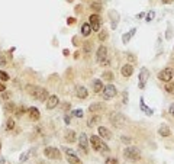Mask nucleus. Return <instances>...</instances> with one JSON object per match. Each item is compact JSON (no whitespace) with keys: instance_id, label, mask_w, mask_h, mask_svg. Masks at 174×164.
<instances>
[{"instance_id":"1","label":"nucleus","mask_w":174,"mask_h":164,"mask_svg":"<svg viewBox=\"0 0 174 164\" xmlns=\"http://www.w3.org/2000/svg\"><path fill=\"white\" fill-rule=\"evenodd\" d=\"M26 92L31 94L32 98H35L36 100H41L44 102L48 96V90L46 89H41V87H36V86H26Z\"/></svg>"},{"instance_id":"2","label":"nucleus","mask_w":174,"mask_h":164,"mask_svg":"<svg viewBox=\"0 0 174 164\" xmlns=\"http://www.w3.org/2000/svg\"><path fill=\"white\" fill-rule=\"evenodd\" d=\"M123 155L129 161H138L141 158V153H139V150L136 147H126L125 151H123Z\"/></svg>"},{"instance_id":"3","label":"nucleus","mask_w":174,"mask_h":164,"mask_svg":"<svg viewBox=\"0 0 174 164\" xmlns=\"http://www.w3.org/2000/svg\"><path fill=\"white\" fill-rule=\"evenodd\" d=\"M90 141H92L93 148L96 150V151H100V153H108V151H109V147L103 142L102 139L99 138L97 135H93L92 138H90Z\"/></svg>"},{"instance_id":"4","label":"nucleus","mask_w":174,"mask_h":164,"mask_svg":"<svg viewBox=\"0 0 174 164\" xmlns=\"http://www.w3.org/2000/svg\"><path fill=\"white\" fill-rule=\"evenodd\" d=\"M110 122L113 123V125H115V126H116V128H121V126H122V125H125V123H126V118H125V116H123L122 113H118V112H113L112 115H110Z\"/></svg>"},{"instance_id":"5","label":"nucleus","mask_w":174,"mask_h":164,"mask_svg":"<svg viewBox=\"0 0 174 164\" xmlns=\"http://www.w3.org/2000/svg\"><path fill=\"white\" fill-rule=\"evenodd\" d=\"M96 55H97V61L102 64V66H108L109 64V60H108V48L106 46H99L97 52H96Z\"/></svg>"},{"instance_id":"6","label":"nucleus","mask_w":174,"mask_h":164,"mask_svg":"<svg viewBox=\"0 0 174 164\" xmlns=\"http://www.w3.org/2000/svg\"><path fill=\"white\" fill-rule=\"evenodd\" d=\"M44 154H45V157L51 160H60L61 158V153H60V150L55 148V147H46L44 150Z\"/></svg>"},{"instance_id":"7","label":"nucleus","mask_w":174,"mask_h":164,"mask_svg":"<svg viewBox=\"0 0 174 164\" xmlns=\"http://www.w3.org/2000/svg\"><path fill=\"white\" fill-rule=\"evenodd\" d=\"M103 98L106 99V100H109V99H112V98H115L116 96V87L113 86V84H108V86H105L103 87Z\"/></svg>"},{"instance_id":"8","label":"nucleus","mask_w":174,"mask_h":164,"mask_svg":"<svg viewBox=\"0 0 174 164\" xmlns=\"http://www.w3.org/2000/svg\"><path fill=\"white\" fill-rule=\"evenodd\" d=\"M89 23H90V26H92L93 31L99 32V29H100V26H102V19H100V16L99 15H92L90 16V19H89Z\"/></svg>"},{"instance_id":"9","label":"nucleus","mask_w":174,"mask_h":164,"mask_svg":"<svg viewBox=\"0 0 174 164\" xmlns=\"http://www.w3.org/2000/svg\"><path fill=\"white\" fill-rule=\"evenodd\" d=\"M78 145L83 150V153L87 154V151H89V139H87V135L84 132L80 134V137H78Z\"/></svg>"},{"instance_id":"10","label":"nucleus","mask_w":174,"mask_h":164,"mask_svg":"<svg viewBox=\"0 0 174 164\" xmlns=\"http://www.w3.org/2000/svg\"><path fill=\"white\" fill-rule=\"evenodd\" d=\"M158 78L161 80V82H171V78H173V71L170 70V68H165V70H163V71H160L158 74Z\"/></svg>"},{"instance_id":"11","label":"nucleus","mask_w":174,"mask_h":164,"mask_svg":"<svg viewBox=\"0 0 174 164\" xmlns=\"http://www.w3.org/2000/svg\"><path fill=\"white\" fill-rule=\"evenodd\" d=\"M121 73H122L123 77H131L133 73V67L131 66V64H125V66H122V68H121Z\"/></svg>"},{"instance_id":"12","label":"nucleus","mask_w":174,"mask_h":164,"mask_svg":"<svg viewBox=\"0 0 174 164\" xmlns=\"http://www.w3.org/2000/svg\"><path fill=\"white\" fill-rule=\"evenodd\" d=\"M97 129H99V135H100L103 139H110L112 138V132H110L108 128H105V126H99Z\"/></svg>"},{"instance_id":"13","label":"nucleus","mask_w":174,"mask_h":164,"mask_svg":"<svg viewBox=\"0 0 174 164\" xmlns=\"http://www.w3.org/2000/svg\"><path fill=\"white\" fill-rule=\"evenodd\" d=\"M76 94H77V98L86 99L87 94H89V92H87V89L84 87V86H77L76 87Z\"/></svg>"},{"instance_id":"14","label":"nucleus","mask_w":174,"mask_h":164,"mask_svg":"<svg viewBox=\"0 0 174 164\" xmlns=\"http://www.w3.org/2000/svg\"><path fill=\"white\" fill-rule=\"evenodd\" d=\"M28 115H29V118H31L32 121H38L39 116H41V113H39V110H38L36 108H29L28 109Z\"/></svg>"},{"instance_id":"15","label":"nucleus","mask_w":174,"mask_h":164,"mask_svg":"<svg viewBox=\"0 0 174 164\" xmlns=\"http://www.w3.org/2000/svg\"><path fill=\"white\" fill-rule=\"evenodd\" d=\"M57 105H58V98L57 96H49L48 100H46V108L54 109V108H57Z\"/></svg>"},{"instance_id":"16","label":"nucleus","mask_w":174,"mask_h":164,"mask_svg":"<svg viewBox=\"0 0 174 164\" xmlns=\"http://www.w3.org/2000/svg\"><path fill=\"white\" fill-rule=\"evenodd\" d=\"M93 90H94V93H100L103 90V82L102 80H99V78H96L94 82H93Z\"/></svg>"},{"instance_id":"17","label":"nucleus","mask_w":174,"mask_h":164,"mask_svg":"<svg viewBox=\"0 0 174 164\" xmlns=\"http://www.w3.org/2000/svg\"><path fill=\"white\" fill-rule=\"evenodd\" d=\"M148 76H149V73H148V70H145V68H142V71H141V74H139V87L142 89L144 87V82L148 78Z\"/></svg>"},{"instance_id":"18","label":"nucleus","mask_w":174,"mask_h":164,"mask_svg":"<svg viewBox=\"0 0 174 164\" xmlns=\"http://www.w3.org/2000/svg\"><path fill=\"white\" fill-rule=\"evenodd\" d=\"M64 137H65V139L68 142H74V141H76V134H74V131H71V129H67L65 132H64Z\"/></svg>"},{"instance_id":"19","label":"nucleus","mask_w":174,"mask_h":164,"mask_svg":"<svg viewBox=\"0 0 174 164\" xmlns=\"http://www.w3.org/2000/svg\"><path fill=\"white\" fill-rule=\"evenodd\" d=\"M67 161H68L70 164H83L81 160L78 158L76 154H73V155H67Z\"/></svg>"},{"instance_id":"20","label":"nucleus","mask_w":174,"mask_h":164,"mask_svg":"<svg viewBox=\"0 0 174 164\" xmlns=\"http://www.w3.org/2000/svg\"><path fill=\"white\" fill-rule=\"evenodd\" d=\"M90 32H92V26H90V23H84V25L81 26V34L84 36H89L90 35Z\"/></svg>"},{"instance_id":"21","label":"nucleus","mask_w":174,"mask_h":164,"mask_svg":"<svg viewBox=\"0 0 174 164\" xmlns=\"http://www.w3.org/2000/svg\"><path fill=\"white\" fill-rule=\"evenodd\" d=\"M102 109H103L102 103H93V105H90L89 110H90V112H99V110H102Z\"/></svg>"},{"instance_id":"22","label":"nucleus","mask_w":174,"mask_h":164,"mask_svg":"<svg viewBox=\"0 0 174 164\" xmlns=\"http://www.w3.org/2000/svg\"><path fill=\"white\" fill-rule=\"evenodd\" d=\"M135 32H136V29H135V28H133V29H131V31H129L128 34H125V36H123V39H122V41L125 42V44H128V41L131 39V38H132V36H133V34H135Z\"/></svg>"},{"instance_id":"23","label":"nucleus","mask_w":174,"mask_h":164,"mask_svg":"<svg viewBox=\"0 0 174 164\" xmlns=\"http://www.w3.org/2000/svg\"><path fill=\"white\" fill-rule=\"evenodd\" d=\"M164 89H165V92H168L173 94L174 93V83L173 82H167L165 83V86H164Z\"/></svg>"},{"instance_id":"24","label":"nucleus","mask_w":174,"mask_h":164,"mask_svg":"<svg viewBox=\"0 0 174 164\" xmlns=\"http://www.w3.org/2000/svg\"><path fill=\"white\" fill-rule=\"evenodd\" d=\"M158 132H160V135H163V137H168L170 134V129L167 128V126H161V128L158 129Z\"/></svg>"},{"instance_id":"25","label":"nucleus","mask_w":174,"mask_h":164,"mask_svg":"<svg viewBox=\"0 0 174 164\" xmlns=\"http://www.w3.org/2000/svg\"><path fill=\"white\" fill-rule=\"evenodd\" d=\"M73 116H76V118H83V110L81 109H76V110H73L71 112Z\"/></svg>"},{"instance_id":"26","label":"nucleus","mask_w":174,"mask_h":164,"mask_svg":"<svg viewBox=\"0 0 174 164\" xmlns=\"http://www.w3.org/2000/svg\"><path fill=\"white\" fill-rule=\"evenodd\" d=\"M141 109H142L144 112H147L148 115H152V110H151V109H148L147 106H145V105H144V100H142V99H141Z\"/></svg>"},{"instance_id":"27","label":"nucleus","mask_w":174,"mask_h":164,"mask_svg":"<svg viewBox=\"0 0 174 164\" xmlns=\"http://www.w3.org/2000/svg\"><path fill=\"white\" fill-rule=\"evenodd\" d=\"M103 78H106V80H113V73L112 71H105L103 73Z\"/></svg>"},{"instance_id":"28","label":"nucleus","mask_w":174,"mask_h":164,"mask_svg":"<svg viewBox=\"0 0 174 164\" xmlns=\"http://www.w3.org/2000/svg\"><path fill=\"white\" fill-rule=\"evenodd\" d=\"M0 80H2V82H7V80H9V74L5 71H0Z\"/></svg>"},{"instance_id":"29","label":"nucleus","mask_w":174,"mask_h":164,"mask_svg":"<svg viewBox=\"0 0 174 164\" xmlns=\"http://www.w3.org/2000/svg\"><path fill=\"white\" fill-rule=\"evenodd\" d=\"M97 121H100V116H94V118H92L90 121H89V126H93V125L97 122Z\"/></svg>"},{"instance_id":"30","label":"nucleus","mask_w":174,"mask_h":164,"mask_svg":"<svg viewBox=\"0 0 174 164\" xmlns=\"http://www.w3.org/2000/svg\"><path fill=\"white\" fill-rule=\"evenodd\" d=\"M13 128H15V121H13V119H9V121H7V128L6 129L10 131V129H13Z\"/></svg>"},{"instance_id":"31","label":"nucleus","mask_w":174,"mask_h":164,"mask_svg":"<svg viewBox=\"0 0 174 164\" xmlns=\"http://www.w3.org/2000/svg\"><path fill=\"white\" fill-rule=\"evenodd\" d=\"M7 64V60H6V57L3 54H0V66H6Z\"/></svg>"},{"instance_id":"32","label":"nucleus","mask_w":174,"mask_h":164,"mask_svg":"<svg viewBox=\"0 0 174 164\" xmlns=\"http://www.w3.org/2000/svg\"><path fill=\"white\" fill-rule=\"evenodd\" d=\"M106 164H119V163L116 158H108L106 160Z\"/></svg>"},{"instance_id":"33","label":"nucleus","mask_w":174,"mask_h":164,"mask_svg":"<svg viewBox=\"0 0 174 164\" xmlns=\"http://www.w3.org/2000/svg\"><path fill=\"white\" fill-rule=\"evenodd\" d=\"M90 50H92V44H90V42H89V44H84V51L86 52H90Z\"/></svg>"},{"instance_id":"34","label":"nucleus","mask_w":174,"mask_h":164,"mask_svg":"<svg viewBox=\"0 0 174 164\" xmlns=\"http://www.w3.org/2000/svg\"><path fill=\"white\" fill-rule=\"evenodd\" d=\"M92 9H94V10H100V9H102V6L99 5V3H93V5H92Z\"/></svg>"},{"instance_id":"35","label":"nucleus","mask_w":174,"mask_h":164,"mask_svg":"<svg viewBox=\"0 0 174 164\" xmlns=\"http://www.w3.org/2000/svg\"><path fill=\"white\" fill-rule=\"evenodd\" d=\"M154 18V12H149L148 15H147V22H151Z\"/></svg>"},{"instance_id":"36","label":"nucleus","mask_w":174,"mask_h":164,"mask_svg":"<svg viewBox=\"0 0 174 164\" xmlns=\"http://www.w3.org/2000/svg\"><path fill=\"white\" fill-rule=\"evenodd\" d=\"M64 153H65L67 155H73V154H74V151H73V150H70V148H64Z\"/></svg>"},{"instance_id":"37","label":"nucleus","mask_w":174,"mask_h":164,"mask_svg":"<svg viewBox=\"0 0 174 164\" xmlns=\"http://www.w3.org/2000/svg\"><path fill=\"white\" fill-rule=\"evenodd\" d=\"M23 112H25V108H19V110L16 109V115H18V116H21Z\"/></svg>"},{"instance_id":"38","label":"nucleus","mask_w":174,"mask_h":164,"mask_svg":"<svg viewBox=\"0 0 174 164\" xmlns=\"http://www.w3.org/2000/svg\"><path fill=\"white\" fill-rule=\"evenodd\" d=\"M29 155H31V153H25V154H23V155H22V157H21V161H25V160L28 158Z\"/></svg>"},{"instance_id":"39","label":"nucleus","mask_w":174,"mask_h":164,"mask_svg":"<svg viewBox=\"0 0 174 164\" xmlns=\"http://www.w3.org/2000/svg\"><path fill=\"white\" fill-rule=\"evenodd\" d=\"M121 139H122L125 144H129V142H131V138H129V137H122Z\"/></svg>"},{"instance_id":"40","label":"nucleus","mask_w":174,"mask_h":164,"mask_svg":"<svg viewBox=\"0 0 174 164\" xmlns=\"http://www.w3.org/2000/svg\"><path fill=\"white\" fill-rule=\"evenodd\" d=\"M99 38H100L102 41H103V39H106V32L102 31V32H100V35H99Z\"/></svg>"},{"instance_id":"41","label":"nucleus","mask_w":174,"mask_h":164,"mask_svg":"<svg viewBox=\"0 0 174 164\" xmlns=\"http://www.w3.org/2000/svg\"><path fill=\"white\" fill-rule=\"evenodd\" d=\"M68 25H73V23H74V22H76V19H74V18H68Z\"/></svg>"},{"instance_id":"42","label":"nucleus","mask_w":174,"mask_h":164,"mask_svg":"<svg viewBox=\"0 0 174 164\" xmlns=\"http://www.w3.org/2000/svg\"><path fill=\"white\" fill-rule=\"evenodd\" d=\"M168 110H170V113H171V115H173V116H174V103H173V105H171V106H170V109H168Z\"/></svg>"},{"instance_id":"43","label":"nucleus","mask_w":174,"mask_h":164,"mask_svg":"<svg viewBox=\"0 0 174 164\" xmlns=\"http://www.w3.org/2000/svg\"><path fill=\"white\" fill-rule=\"evenodd\" d=\"M7 110H13V103H7Z\"/></svg>"},{"instance_id":"44","label":"nucleus","mask_w":174,"mask_h":164,"mask_svg":"<svg viewBox=\"0 0 174 164\" xmlns=\"http://www.w3.org/2000/svg\"><path fill=\"white\" fill-rule=\"evenodd\" d=\"M6 90V86L5 84H2V83H0V92H5Z\"/></svg>"},{"instance_id":"45","label":"nucleus","mask_w":174,"mask_h":164,"mask_svg":"<svg viewBox=\"0 0 174 164\" xmlns=\"http://www.w3.org/2000/svg\"><path fill=\"white\" fill-rule=\"evenodd\" d=\"M128 60H129V61H135V58H133V57L131 55V54H129V55H128Z\"/></svg>"},{"instance_id":"46","label":"nucleus","mask_w":174,"mask_h":164,"mask_svg":"<svg viewBox=\"0 0 174 164\" xmlns=\"http://www.w3.org/2000/svg\"><path fill=\"white\" fill-rule=\"evenodd\" d=\"M174 0H163V3H165V5H167V3H173Z\"/></svg>"},{"instance_id":"47","label":"nucleus","mask_w":174,"mask_h":164,"mask_svg":"<svg viewBox=\"0 0 174 164\" xmlns=\"http://www.w3.org/2000/svg\"><path fill=\"white\" fill-rule=\"evenodd\" d=\"M0 148H2V145H0Z\"/></svg>"}]
</instances>
